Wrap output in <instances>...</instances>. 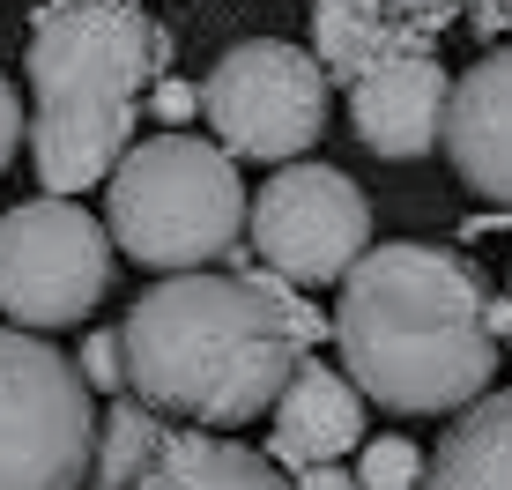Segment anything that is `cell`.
Segmentation results:
<instances>
[{
	"label": "cell",
	"mask_w": 512,
	"mask_h": 490,
	"mask_svg": "<svg viewBox=\"0 0 512 490\" xmlns=\"http://www.w3.org/2000/svg\"><path fill=\"white\" fill-rule=\"evenodd\" d=\"M468 15H475V30H483L490 45L512 38V0H490V8H468Z\"/></svg>",
	"instance_id": "19"
},
{
	"label": "cell",
	"mask_w": 512,
	"mask_h": 490,
	"mask_svg": "<svg viewBox=\"0 0 512 490\" xmlns=\"http://www.w3.org/2000/svg\"><path fill=\"white\" fill-rule=\"evenodd\" d=\"M104 231L112 253L156 275H201L245 231L238 164L201 134H149L104 179Z\"/></svg>",
	"instance_id": "4"
},
{
	"label": "cell",
	"mask_w": 512,
	"mask_h": 490,
	"mask_svg": "<svg viewBox=\"0 0 512 490\" xmlns=\"http://www.w3.org/2000/svg\"><path fill=\"white\" fill-rule=\"evenodd\" d=\"M498 335L512 342V283H505V297H498Z\"/></svg>",
	"instance_id": "22"
},
{
	"label": "cell",
	"mask_w": 512,
	"mask_h": 490,
	"mask_svg": "<svg viewBox=\"0 0 512 490\" xmlns=\"http://www.w3.org/2000/svg\"><path fill=\"white\" fill-rule=\"evenodd\" d=\"M334 82L320 75L305 45L290 38H245L231 45L201 82L208 134H223V156H260V164H305V149L327 134Z\"/></svg>",
	"instance_id": "6"
},
{
	"label": "cell",
	"mask_w": 512,
	"mask_h": 490,
	"mask_svg": "<svg viewBox=\"0 0 512 490\" xmlns=\"http://www.w3.org/2000/svg\"><path fill=\"white\" fill-rule=\"evenodd\" d=\"M193 104H201V90H186V82H164V90H156V112L164 119H186Z\"/></svg>",
	"instance_id": "20"
},
{
	"label": "cell",
	"mask_w": 512,
	"mask_h": 490,
	"mask_svg": "<svg viewBox=\"0 0 512 490\" xmlns=\"http://www.w3.org/2000/svg\"><path fill=\"white\" fill-rule=\"evenodd\" d=\"M164 52L156 15L127 0H52L30 15V164L45 201H75L127 164L141 90L156 82Z\"/></svg>",
	"instance_id": "3"
},
{
	"label": "cell",
	"mask_w": 512,
	"mask_h": 490,
	"mask_svg": "<svg viewBox=\"0 0 512 490\" xmlns=\"http://www.w3.org/2000/svg\"><path fill=\"white\" fill-rule=\"evenodd\" d=\"M245 231L275 283H349L372 253V201L334 164H282L245 208Z\"/></svg>",
	"instance_id": "8"
},
{
	"label": "cell",
	"mask_w": 512,
	"mask_h": 490,
	"mask_svg": "<svg viewBox=\"0 0 512 490\" xmlns=\"http://www.w3.org/2000/svg\"><path fill=\"white\" fill-rule=\"evenodd\" d=\"M97 394L45 335L0 327V490H90Z\"/></svg>",
	"instance_id": "5"
},
{
	"label": "cell",
	"mask_w": 512,
	"mask_h": 490,
	"mask_svg": "<svg viewBox=\"0 0 512 490\" xmlns=\"http://www.w3.org/2000/svg\"><path fill=\"white\" fill-rule=\"evenodd\" d=\"M446 97H453V75L438 67V45H416V52H394L379 60L364 82H349V127L372 156H431L438 134H446Z\"/></svg>",
	"instance_id": "9"
},
{
	"label": "cell",
	"mask_w": 512,
	"mask_h": 490,
	"mask_svg": "<svg viewBox=\"0 0 512 490\" xmlns=\"http://www.w3.org/2000/svg\"><path fill=\"white\" fill-rule=\"evenodd\" d=\"M423 468L431 461L409 439H372L357 461V490H423Z\"/></svg>",
	"instance_id": "16"
},
{
	"label": "cell",
	"mask_w": 512,
	"mask_h": 490,
	"mask_svg": "<svg viewBox=\"0 0 512 490\" xmlns=\"http://www.w3.org/2000/svg\"><path fill=\"white\" fill-rule=\"evenodd\" d=\"M75 372H82V387H90V394H112V401H119V387H127V357H119V327H97V335L82 342Z\"/></svg>",
	"instance_id": "17"
},
{
	"label": "cell",
	"mask_w": 512,
	"mask_h": 490,
	"mask_svg": "<svg viewBox=\"0 0 512 490\" xmlns=\"http://www.w3.org/2000/svg\"><path fill=\"white\" fill-rule=\"evenodd\" d=\"M438 149L453 156L468 194L512 208V45H490L468 75H453Z\"/></svg>",
	"instance_id": "10"
},
{
	"label": "cell",
	"mask_w": 512,
	"mask_h": 490,
	"mask_svg": "<svg viewBox=\"0 0 512 490\" xmlns=\"http://www.w3.org/2000/svg\"><path fill=\"white\" fill-rule=\"evenodd\" d=\"M23 134H30V119H23V97H15V82L0 75V171L15 164V149H23Z\"/></svg>",
	"instance_id": "18"
},
{
	"label": "cell",
	"mask_w": 512,
	"mask_h": 490,
	"mask_svg": "<svg viewBox=\"0 0 512 490\" xmlns=\"http://www.w3.org/2000/svg\"><path fill=\"white\" fill-rule=\"evenodd\" d=\"M164 416H149L134 394H119L112 409L97 416V461H90V490H127L141 468H149V453L164 446Z\"/></svg>",
	"instance_id": "15"
},
{
	"label": "cell",
	"mask_w": 512,
	"mask_h": 490,
	"mask_svg": "<svg viewBox=\"0 0 512 490\" xmlns=\"http://www.w3.org/2000/svg\"><path fill=\"white\" fill-rule=\"evenodd\" d=\"M342 379L394 416L475 409L498 379V297L446 245H372L334 305Z\"/></svg>",
	"instance_id": "2"
},
{
	"label": "cell",
	"mask_w": 512,
	"mask_h": 490,
	"mask_svg": "<svg viewBox=\"0 0 512 490\" xmlns=\"http://www.w3.org/2000/svg\"><path fill=\"white\" fill-rule=\"evenodd\" d=\"M461 8H372V0H320L312 8V60H320L327 82H364L379 60L394 52H416V45H438L453 30Z\"/></svg>",
	"instance_id": "12"
},
{
	"label": "cell",
	"mask_w": 512,
	"mask_h": 490,
	"mask_svg": "<svg viewBox=\"0 0 512 490\" xmlns=\"http://www.w3.org/2000/svg\"><path fill=\"white\" fill-rule=\"evenodd\" d=\"M112 290V231L82 201H23L0 216V312L8 327H75Z\"/></svg>",
	"instance_id": "7"
},
{
	"label": "cell",
	"mask_w": 512,
	"mask_h": 490,
	"mask_svg": "<svg viewBox=\"0 0 512 490\" xmlns=\"http://www.w3.org/2000/svg\"><path fill=\"white\" fill-rule=\"evenodd\" d=\"M268 424H275V431H268V461L312 476V468H334L342 453L364 446V394L349 387L334 364L305 357V364H297V379L282 387V401H275Z\"/></svg>",
	"instance_id": "11"
},
{
	"label": "cell",
	"mask_w": 512,
	"mask_h": 490,
	"mask_svg": "<svg viewBox=\"0 0 512 490\" xmlns=\"http://www.w3.org/2000/svg\"><path fill=\"white\" fill-rule=\"evenodd\" d=\"M312 342H320V320L268 268L164 275L119 320L127 394L149 416H179L186 431H216V439L275 416Z\"/></svg>",
	"instance_id": "1"
},
{
	"label": "cell",
	"mask_w": 512,
	"mask_h": 490,
	"mask_svg": "<svg viewBox=\"0 0 512 490\" xmlns=\"http://www.w3.org/2000/svg\"><path fill=\"white\" fill-rule=\"evenodd\" d=\"M127 490H297L282 483L268 453L216 439V431H164V446L149 453V468Z\"/></svg>",
	"instance_id": "13"
},
{
	"label": "cell",
	"mask_w": 512,
	"mask_h": 490,
	"mask_svg": "<svg viewBox=\"0 0 512 490\" xmlns=\"http://www.w3.org/2000/svg\"><path fill=\"white\" fill-rule=\"evenodd\" d=\"M297 490H357V476H342V468H312V476H297Z\"/></svg>",
	"instance_id": "21"
},
{
	"label": "cell",
	"mask_w": 512,
	"mask_h": 490,
	"mask_svg": "<svg viewBox=\"0 0 512 490\" xmlns=\"http://www.w3.org/2000/svg\"><path fill=\"white\" fill-rule=\"evenodd\" d=\"M423 490H512V387L483 394L461 424L438 439Z\"/></svg>",
	"instance_id": "14"
}]
</instances>
